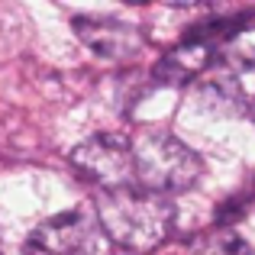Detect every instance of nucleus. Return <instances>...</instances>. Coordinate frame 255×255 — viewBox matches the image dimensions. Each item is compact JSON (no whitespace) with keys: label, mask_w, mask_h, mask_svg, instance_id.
<instances>
[{"label":"nucleus","mask_w":255,"mask_h":255,"mask_svg":"<svg viewBox=\"0 0 255 255\" xmlns=\"http://www.w3.org/2000/svg\"><path fill=\"white\" fill-rule=\"evenodd\" d=\"M94 204H97L94 213L100 220L104 236L126 255L155 252L174 226L171 200L139 184L120 187V191H100Z\"/></svg>","instance_id":"obj_1"},{"label":"nucleus","mask_w":255,"mask_h":255,"mask_svg":"<svg viewBox=\"0 0 255 255\" xmlns=\"http://www.w3.org/2000/svg\"><path fill=\"white\" fill-rule=\"evenodd\" d=\"M136 184L152 194H184L204 174L200 155L168 132H142L136 139Z\"/></svg>","instance_id":"obj_2"},{"label":"nucleus","mask_w":255,"mask_h":255,"mask_svg":"<svg viewBox=\"0 0 255 255\" xmlns=\"http://www.w3.org/2000/svg\"><path fill=\"white\" fill-rule=\"evenodd\" d=\"M71 168L84 181L104 187V191H120V187L136 184V145L117 132H97L87 136L71 149Z\"/></svg>","instance_id":"obj_3"},{"label":"nucleus","mask_w":255,"mask_h":255,"mask_svg":"<svg viewBox=\"0 0 255 255\" xmlns=\"http://www.w3.org/2000/svg\"><path fill=\"white\" fill-rule=\"evenodd\" d=\"M100 233L97 213L75 207L39 223L23 243V255H100Z\"/></svg>","instance_id":"obj_4"},{"label":"nucleus","mask_w":255,"mask_h":255,"mask_svg":"<svg viewBox=\"0 0 255 255\" xmlns=\"http://www.w3.org/2000/svg\"><path fill=\"white\" fill-rule=\"evenodd\" d=\"M75 36L81 39L87 49L97 58L107 62H132L142 52L145 39L132 23L123 19H110V16H75Z\"/></svg>","instance_id":"obj_5"},{"label":"nucleus","mask_w":255,"mask_h":255,"mask_svg":"<svg viewBox=\"0 0 255 255\" xmlns=\"http://www.w3.org/2000/svg\"><path fill=\"white\" fill-rule=\"evenodd\" d=\"M217 52H220L217 42H207V39L187 32L171 52H165V55L158 58L155 81L168 84V87H181V84L194 81V78H200L207 68H210V62L217 58Z\"/></svg>","instance_id":"obj_6"},{"label":"nucleus","mask_w":255,"mask_h":255,"mask_svg":"<svg viewBox=\"0 0 255 255\" xmlns=\"http://www.w3.org/2000/svg\"><path fill=\"white\" fill-rule=\"evenodd\" d=\"M194 104L200 113H210V117H236L246 110L236 78H207L194 94Z\"/></svg>","instance_id":"obj_7"},{"label":"nucleus","mask_w":255,"mask_h":255,"mask_svg":"<svg viewBox=\"0 0 255 255\" xmlns=\"http://www.w3.org/2000/svg\"><path fill=\"white\" fill-rule=\"evenodd\" d=\"M187 252L191 255H249V246L230 226H217L210 230H200L187 239Z\"/></svg>","instance_id":"obj_8"},{"label":"nucleus","mask_w":255,"mask_h":255,"mask_svg":"<svg viewBox=\"0 0 255 255\" xmlns=\"http://www.w3.org/2000/svg\"><path fill=\"white\" fill-rule=\"evenodd\" d=\"M217 62L226 71H252L255 68V26H243L230 39H223Z\"/></svg>","instance_id":"obj_9"},{"label":"nucleus","mask_w":255,"mask_h":255,"mask_svg":"<svg viewBox=\"0 0 255 255\" xmlns=\"http://www.w3.org/2000/svg\"><path fill=\"white\" fill-rule=\"evenodd\" d=\"M249 113H252V120H255V100H252V104H249Z\"/></svg>","instance_id":"obj_10"}]
</instances>
